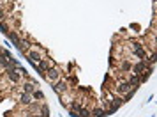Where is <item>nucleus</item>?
Here are the masks:
<instances>
[{
  "mask_svg": "<svg viewBox=\"0 0 157 117\" xmlns=\"http://www.w3.org/2000/svg\"><path fill=\"white\" fill-rule=\"evenodd\" d=\"M18 103L21 105V107H30V105H34V94H30V92H21V94L18 96Z\"/></svg>",
  "mask_w": 157,
  "mask_h": 117,
  "instance_id": "4",
  "label": "nucleus"
},
{
  "mask_svg": "<svg viewBox=\"0 0 157 117\" xmlns=\"http://www.w3.org/2000/svg\"><path fill=\"white\" fill-rule=\"evenodd\" d=\"M37 89H39V83L34 82V80H29V78L21 83V92H30V94H34Z\"/></svg>",
  "mask_w": 157,
  "mask_h": 117,
  "instance_id": "3",
  "label": "nucleus"
},
{
  "mask_svg": "<svg viewBox=\"0 0 157 117\" xmlns=\"http://www.w3.org/2000/svg\"><path fill=\"white\" fill-rule=\"evenodd\" d=\"M131 89H132V85H131L127 80H124V82H118V83H117L115 92H117V94H120V96H124V94H127Z\"/></svg>",
  "mask_w": 157,
  "mask_h": 117,
  "instance_id": "5",
  "label": "nucleus"
},
{
  "mask_svg": "<svg viewBox=\"0 0 157 117\" xmlns=\"http://www.w3.org/2000/svg\"><path fill=\"white\" fill-rule=\"evenodd\" d=\"M127 82L129 83H131V85H132V87H140V85H141V82H140V76H138V75H134V73H131L127 76Z\"/></svg>",
  "mask_w": 157,
  "mask_h": 117,
  "instance_id": "8",
  "label": "nucleus"
},
{
  "mask_svg": "<svg viewBox=\"0 0 157 117\" xmlns=\"http://www.w3.org/2000/svg\"><path fill=\"white\" fill-rule=\"evenodd\" d=\"M104 115H108L104 108H95L94 110V117H104Z\"/></svg>",
  "mask_w": 157,
  "mask_h": 117,
  "instance_id": "10",
  "label": "nucleus"
},
{
  "mask_svg": "<svg viewBox=\"0 0 157 117\" xmlns=\"http://www.w3.org/2000/svg\"><path fill=\"white\" fill-rule=\"evenodd\" d=\"M60 78H62V69H60L57 64H55V66H51L50 69L44 73V80L48 82V83H51V85H53L55 82H58Z\"/></svg>",
  "mask_w": 157,
  "mask_h": 117,
  "instance_id": "1",
  "label": "nucleus"
},
{
  "mask_svg": "<svg viewBox=\"0 0 157 117\" xmlns=\"http://www.w3.org/2000/svg\"><path fill=\"white\" fill-rule=\"evenodd\" d=\"M53 91L60 96V94H64V92H67V91H69V85H67V82H65V80H62V78H60L58 82H55V83H53Z\"/></svg>",
  "mask_w": 157,
  "mask_h": 117,
  "instance_id": "7",
  "label": "nucleus"
},
{
  "mask_svg": "<svg viewBox=\"0 0 157 117\" xmlns=\"http://www.w3.org/2000/svg\"><path fill=\"white\" fill-rule=\"evenodd\" d=\"M147 67H148V60H138L136 64H132V66H131V73L140 75V73H143Z\"/></svg>",
  "mask_w": 157,
  "mask_h": 117,
  "instance_id": "6",
  "label": "nucleus"
},
{
  "mask_svg": "<svg viewBox=\"0 0 157 117\" xmlns=\"http://www.w3.org/2000/svg\"><path fill=\"white\" fill-rule=\"evenodd\" d=\"M34 99H39V101H43V99H44V94L41 92V91H39V89H37L36 92H34Z\"/></svg>",
  "mask_w": 157,
  "mask_h": 117,
  "instance_id": "11",
  "label": "nucleus"
},
{
  "mask_svg": "<svg viewBox=\"0 0 157 117\" xmlns=\"http://www.w3.org/2000/svg\"><path fill=\"white\" fill-rule=\"evenodd\" d=\"M32 44H34V43L30 41L29 37H20V41H18L14 46H16V48H18L20 51H21V53H27V51L32 48Z\"/></svg>",
  "mask_w": 157,
  "mask_h": 117,
  "instance_id": "2",
  "label": "nucleus"
},
{
  "mask_svg": "<svg viewBox=\"0 0 157 117\" xmlns=\"http://www.w3.org/2000/svg\"><path fill=\"white\" fill-rule=\"evenodd\" d=\"M78 117H92V110L90 108H81L78 112Z\"/></svg>",
  "mask_w": 157,
  "mask_h": 117,
  "instance_id": "9",
  "label": "nucleus"
}]
</instances>
